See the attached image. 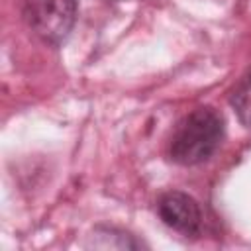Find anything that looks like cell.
<instances>
[{
	"instance_id": "obj_1",
	"label": "cell",
	"mask_w": 251,
	"mask_h": 251,
	"mask_svg": "<svg viewBox=\"0 0 251 251\" xmlns=\"http://www.w3.org/2000/svg\"><path fill=\"white\" fill-rule=\"evenodd\" d=\"M224 137V118L210 106L192 110L175 129L169 157L184 167L208 161Z\"/></svg>"
},
{
	"instance_id": "obj_2",
	"label": "cell",
	"mask_w": 251,
	"mask_h": 251,
	"mask_svg": "<svg viewBox=\"0 0 251 251\" xmlns=\"http://www.w3.org/2000/svg\"><path fill=\"white\" fill-rule=\"evenodd\" d=\"M78 0H27L25 18L35 35L53 47H59L73 31Z\"/></svg>"
},
{
	"instance_id": "obj_3",
	"label": "cell",
	"mask_w": 251,
	"mask_h": 251,
	"mask_svg": "<svg viewBox=\"0 0 251 251\" xmlns=\"http://www.w3.org/2000/svg\"><path fill=\"white\" fill-rule=\"evenodd\" d=\"M157 212L165 226L186 237H196L202 229V210L198 202L186 192H165L159 198Z\"/></svg>"
},
{
	"instance_id": "obj_4",
	"label": "cell",
	"mask_w": 251,
	"mask_h": 251,
	"mask_svg": "<svg viewBox=\"0 0 251 251\" xmlns=\"http://www.w3.org/2000/svg\"><path fill=\"white\" fill-rule=\"evenodd\" d=\"M86 247H94V249H141V247H145V243L139 241L129 231L110 227V226H96L94 231L88 235Z\"/></svg>"
},
{
	"instance_id": "obj_5",
	"label": "cell",
	"mask_w": 251,
	"mask_h": 251,
	"mask_svg": "<svg viewBox=\"0 0 251 251\" xmlns=\"http://www.w3.org/2000/svg\"><path fill=\"white\" fill-rule=\"evenodd\" d=\"M229 104L235 110L239 122L245 127H251V71L237 82L229 96Z\"/></svg>"
}]
</instances>
